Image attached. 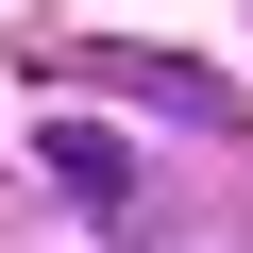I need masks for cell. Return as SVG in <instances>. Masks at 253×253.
Listing matches in <instances>:
<instances>
[{"label": "cell", "instance_id": "1", "mask_svg": "<svg viewBox=\"0 0 253 253\" xmlns=\"http://www.w3.org/2000/svg\"><path fill=\"white\" fill-rule=\"evenodd\" d=\"M17 68H34L51 101H68V84H118V101H152V118H203V135H236V84H219L203 51H118V34H84V51H68V34H34Z\"/></svg>", "mask_w": 253, "mask_h": 253}, {"label": "cell", "instance_id": "2", "mask_svg": "<svg viewBox=\"0 0 253 253\" xmlns=\"http://www.w3.org/2000/svg\"><path fill=\"white\" fill-rule=\"evenodd\" d=\"M34 152H51V186H68L84 219H135V152H118V135H101V118H51V135H34Z\"/></svg>", "mask_w": 253, "mask_h": 253}]
</instances>
